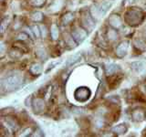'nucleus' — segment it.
I'll use <instances>...</instances> for the list:
<instances>
[{
	"mask_svg": "<svg viewBox=\"0 0 146 137\" xmlns=\"http://www.w3.org/2000/svg\"><path fill=\"white\" fill-rule=\"evenodd\" d=\"M23 82V76L19 72H13L1 80L2 91H11L19 87Z\"/></svg>",
	"mask_w": 146,
	"mask_h": 137,
	"instance_id": "nucleus-1",
	"label": "nucleus"
},
{
	"mask_svg": "<svg viewBox=\"0 0 146 137\" xmlns=\"http://www.w3.org/2000/svg\"><path fill=\"white\" fill-rule=\"evenodd\" d=\"M111 6H112V3L107 2V1L95 4L94 6H92L90 8V15L94 19L99 20L100 17H102L105 14L108 12V10Z\"/></svg>",
	"mask_w": 146,
	"mask_h": 137,
	"instance_id": "nucleus-2",
	"label": "nucleus"
},
{
	"mask_svg": "<svg viewBox=\"0 0 146 137\" xmlns=\"http://www.w3.org/2000/svg\"><path fill=\"white\" fill-rule=\"evenodd\" d=\"M143 19V14L139 9H130L125 14V21L130 26H137Z\"/></svg>",
	"mask_w": 146,
	"mask_h": 137,
	"instance_id": "nucleus-3",
	"label": "nucleus"
},
{
	"mask_svg": "<svg viewBox=\"0 0 146 137\" xmlns=\"http://www.w3.org/2000/svg\"><path fill=\"white\" fill-rule=\"evenodd\" d=\"M91 96V90L86 86H81L77 88L74 91V98L79 102H87Z\"/></svg>",
	"mask_w": 146,
	"mask_h": 137,
	"instance_id": "nucleus-4",
	"label": "nucleus"
},
{
	"mask_svg": "<svg viewBox=\"0 0 146 137\" xmlns=\"http://www.w3.org/2000/svg\"><path fill=\"white\" fill-rule=\"evenodd\" d=\"M71 36L73 37V39H75L76 42L79 44V43L83 42V41L85 40L87 36H88V33H87V31L84 27H75L74 29H72Z\"/></svg>",
	"mask_w": 146,
	"mask_h": 137,
	"instance_id": "nucleus-5",
	"label": "nucleus"
},
{
	"mask_svg": "<svg viewBox=\"0 0 146 137\" xmlns=\"http://www.w3.org/2000/svg\"><path fill=\"white\" fill-rule=\"evenodd\" d=\"M80 22H81V26L82 27H84L86 30L91 31L93 29V27H95V22L93 20V17H91L90 14H84V15L81 16L80 18Z\"/></svg>",
	"mask_w": 146,
	"mask_h": 137,
	"instance_id": "nucleus-6",
	"label": "nucleus"
},
{
	"mask_svg": "<svg viewBox=\"0 0 146 137\" xmlns=\"http://www.w3.org/2000/svg\"><path fill=\"white\" fill-rule=\"evenodd\" d=\"M32 107H33V111L35 113H41L45 111L46 104L43 99L41 98H35L32 102Z\"/></svg>",
	"mask_w": 146,
	"mask_h": 137,
	"instance_id": "nucleus-7",
	"label": "nucleus"
},
{
	"mask_svg": "<svg viewBox=\"0 0 146 137\" xmlns=\"http://www.w3.org/2000/svg\"><path fill=\"white\" fill-rule=\"evenodd\" d=\"M129 49V42L128 41H121L116 48V55L119 58H123L128 52Z\"/></svg>",
	"mask_w": 146,
	"mask_h": 137,
	"instance_id": "nucleus-8",
	"label": "nucleus"
},
{
	"mask_svg": "<svg viewBox=\"0 0 146 137\" xmlns=\"http://www.w3.org/2000/svg\"><path fill=\"white\" fill-rule=\"evenodd\" d=\"M121 70V67L115 63H107L105 65V72L107 75H112L117 71Z\"/></svg>",
	"mask_w": 146,
	"mask_h": 137,
	"instance_id": "nucleus-9",
	"label": "nucleus"
},
{
	"mask_svg": "<svg viewBox=\"0 0 146 137\" xmlns=\"http://www.w3.org/2000/svg\"><path fill=\"white\" fill-rule=\"evenodd\" d=\"M108 21H109V24L112 27H114V29H118V27H120L122 25L121 17L118 15H111L109 17Z\"/></svg>",
	"mask_w": 146,
	"mask_h": 137,
	"instance_id": "nucleus-10",
	"label": "nucleus"
},
{
	"mask_svg": "<svg viewBox=\"0 0 146 137\" xmlns=\"http://www.w3.org/2000/svg\"><path fill=\"white\" fill-rule=\"evenodd\" d=\"M131 68L137 73H141L145 70V63L143 61H134L131 63Z\"/></svg>",
	"mask_w": 146,
	"mask_h": 137,
	"instance_id": "nucleus-11",
	"label": "nucleus"
},
{
	"mask_svg": "<svg viewBox=\"0 0 146 137\" xmlns=\"http://www.w3.org/2000/svg\"><path fill=\"white\" fill-rule=\"evenodd\" d=\"M82 59V55L81 53H75L74 55H71V56L67 59L66 61V65L67 66H72L74 65L75 63L77 62H80Z\"/></svg>",
	"mask_w": 146,
	"mask_h": 137,
	"instance_id": "nucleus-12",
	"label": "nucleus"
},
{
	"mask_svg": "<svg viewBox=\"0 0 146 137\" xmlns=\"http://www.w3.org/2000/svg\"><path fill=\"white\" fill-rule=\"evenodd\" d=\"M64 5V1L63 0H55V1L50 5V6L48 7V12H57L58 10H60L61 7H63Z\"/></svg>",
	"mask_w": 146,
	"mask_h": 137,
	"instance_id": "nucleus-13",
	"label": "nucleus"
},
{
	"mask_svg": "<svg viewBox=\"0 0 146 137\" xmlns=\"http://www.w3.org/2000/svg\"><path fill=\"white\" fill-rule=\"evenodd\" d=\"M132 119H133L134 121H137V122H141L143 121L145 119V112L143 110H134L133 112H132Z\"/></svg>",
	"mask_w": 146,
	"mask_h": 137,
	"instance_id": "nucleus-14",
	"label": "nucleus"
},
{
	"mask_svg": "<svg viewBox=\"0 0 146 137\" xmlns=\"http://www.w3.org/2000/svg\"><path fill=\"white\" fill-rule=\"evenodd\" d=\"M128 131V125L126 123H121V124H118L116 126H114L112 128V132H115L116 134H124L125 132Z\"/></svg>",
	"mask_w": 146,
	"mask_h": 137,
	"instance_id": "nucleus-15",
	"label": "nucleus"
},
{
	"mask_svg": "<svg viewBox=\"0 0 146 137\" xmlns=\"http://www.w3.org/2000/svg\"><path fill=\"white\" fill-rule=\"evenodd\" d=\"M74 19V14L71 13V12H67L66 14H64L61 17V23L62 25H68L70 24V23Z\"/></svg>",
	"mask_w": 146,
	"mask_h": 137,
	"instance_id": "nucleus-16",
	"label": "nucleus"
},
{
	"mask_svg": "<svg viewBox=\"0 0 146 137\" xmlns=\"http://www.w3.org/2000/svg\"><path fill=\"white\" fill-rule=\"evenodd\" d=\"M42 71V66L39 63H34L32 64L30 67V72L33 75H38L39 73Z\"/></svg>",
	"mask_w": 146,
	"mask_h": 137,
	"instance_id": "nucleus-17",
	"label": "nucleus"
},
{
	"mask_svg": "<svg viewBox=\"0 0 146 137\" xmlns=\"http://www.w3.org/2000/svg\"><path fill=\"white\" fill-rule=\"evenodd\" d=\"M36 55L41 61H46L48 59V54L46 52V50L42 48H38L36 49Z\"/></svg>",
	"mask_w": 146,
	"mask_h": 137,
	"instance_id": "nucleus-18",
	"label": "nucleus"
},
{
	"mask_svg": "<svg viewBox=\"0 0 146 137\" xmlns=\"http://www.w3.org/2000/svg\"><path fill=\"white\" fill-rule=\"evenodd\" d=\"M50 34H51V38L53 40H57L58 39L59 30H58V27L56 24H53L51 26V29H50Z\"/></svg>",
	"mask_w": 146,
	"mask_h": 137,
	"instance_id": "nucleus-19",
	"label": "nucleus"
},
{
	"mask_svg": "<svg viewBox=\"0 0 146 137\" xmlns=\"http://www.w3.org/2000/svg\"><path fill=\"white\" fill-rule=\"evenodd\" d=\"M133 44L139 50H144L146 49V43L141 39H135L133 41Z\"/></svg>",
	"mask_w": 146,
	"mask_h": 137,
	"instance_id": "nucleus-20",
	"label": "nucleus"
},
{
	"mask_svg": "<svg viewBox=\"0 0 146 137\" xmlns=\"http://www.w3.org/2000/svg\"><path fill=\"white\" fill-rule=\"evenodd\" d=\"M7 124L8 125V127L10 128L12 130H17L18 128V124L17 123V122L14 120V119H11V118H7Z\"/></svg>",
	"mask_w": 146,
	"mask_h": 137,
	"instance_id": "nucleus-21",
	"label": "nucleus"
},
{
	"mask_svg": "<svg viewBox=\"0 0 146 137\" xmlns=\"http://www.w3.org/2000/svg\"><path fill=\"white\" fill-rule=\"evenodd\" d=\"M32 19H33L35 22H41L43 20V14L38 11V12H34L33 14H32Z\"/></svg>",
	"mask_w": 146,
	"mask_h": 137,
	"instance_id": "nucleus-22",
	"label": "nucleus"
},
{
	"mask_svg": "<svg viewBox=\"0 0 146 137\" xmlns=\"http://www.w3.org/2000/svg\"><path fill=\"white\" fill-rule=\"evenodd\" d=\"M65 42H66V44H67L68 46H70V48L75 47L76 45H73V44L77 43L76 41H75V39H73V37H72V36H70L68 34H67L66 37H65Z\"/></svg>",
	"mask_w": 146,
	"mask_h": 137,
	"instance_id": "nucleus-23",
	"label": "nucleus"
},
{
	"mask_svg": "<svg viewBox=\"0 0 146 137\" xmlns=\"http://www.w3.org/2000/svg\"><path fill=\"white\" fill-rule=\"evenodd\" d=\"M107 37L110 40H115L118 38L117 31L115 29H109L107 32Z\"/></svg>",
	"mask_w": 146,
	"mask_h": 137,
	"instance_id": "nucleus-24",
	"label": "nucleus"
},
{
	"mask_svg": "<svg viewBox=\"0 0 146 137\" xmlns=\"http://www.w3.org/2000/svg\"><path fill=\"white\" fill-rule=\"evenodd\" d=\"M46 1L47 0H30V4L36 7H40L44 6L46 4Z\"/></svg>",
	"mask_w": 146,
	"mask_h": 137,
	"instance_id": "nucleus-25",
	"label": "nucleus"
},
{
	"mask_svg": "<svg viewBox=\"0 0 146 137\" xmlns=\"http://www.w3.org/2000/svg\"><path fill=\"white\" fill-rule=\"evenodd\" d=\"M32 32H33V35L36 37V38H39L41 36V30H40V27L38 26H33L32 27Z\"/></svg>",
	"mask_w": 146,
	"mask_h": 137,
	"instance_id": "nucleus-26",
	"label": "nucleus"
},
{
	"mask_svg": "<svg viewBox=\"0 0 146 137\" xmlns=\"http://www.w3.org/2000/svg\"><path fill=\"white\" fill-rule=\"evenodd\" d=\"M8 17H4L3 19H2V22H1V33L4 34L5 33V31H6L7 29V24H8Z\"/></svg>",
	"mask_w": 146,
	"mask_h": 137,
	"instance_id": "nucleus-27",
	"label": "nucleus"
},
{
	"mask_svg": "<svg viewBox=\"0 0 146 137\" xmlns=\"http://www.w3.org/2000/svg\"><path fill=\"white\" fill-rule=\"evenodd\" d=\"M62 62V61L60 59V61H53V62H51L48 65V68H47V70H46V73H48V71H50L51 70H53V68L56 67V66H58V65H59Z\"/></svg>",
	"mask_w": 146,
	"mask_h": 137,
	"instance_id": "nucleus-28",
	"label": "nucleus"
},
{
	"mask_svg": "<svg viewBox=\"0 0 146 137\" xmlns=\"http://www.w3.org/2000/svg\"><path fill=\"white\" fill-rule=\"evenodd\" d=\"M95 124H96V126H97L98 128H102L104 125L103 119L102 118H98L97 120H96V122H95Z\"/></svg>",
	"mask_w": 146,
	"mask_h": 137,
	"instance_id": "nucleus-29",
	"label": "nucleus"
},
{
	"mask_svg": "<svg viewBox=\"0 0 146 137\" xmlns=\"http://www.w3.org/2000/svg\"><path fill=\"white\" fill-rule=\"evenodd\" d=\"M27 38H29V36H27L25 32H23V33H20V34H18L17 36V39H19V40H25Z\"/></svg>",
	"mask_w": 146,
	"mask_h": 137,
	"instance_id": "nucleus-30",
	"label": "nucleus"
},
{
	"mask_svg": "<svg viewBox=\"0 0 146 137\" xmlns=\"http://www.w3.org/2000/svg\"><path fill=\"white\" fill-rule=\"evenodd\" d=\"M40 29H41V36H43L44 38H46L47 37V27H46L45 26H41L40 27Z\"/></svg>",
	"mask_w": 146,
	"mask_h": 137,
	"instance_id": "nucleus-31",
	"label": "nucleus"
},
{
	"mask_svg": "<svg viewBox=\"0 0 146 137\" xmlns=\"http://www.w3.org/2000/svg\"><path fill=\"white\" fill-rule=\"evenodd\" d=\"M29 132H31V128H27V129L22 132L21 135L22 136H27V135H30Z\"/></svg>",
	"mask_w": 146,
	"mask_h": 137,
	"instance_id": "nucleus-32",
	"label": "nucleus"
},
{
	"mask_svg": "<svg viewBox=\"0 0 146 137\" xmlns=\"http://www.w3.org/2000/svg\"><path fill=\"white\" fill-rule=\"evenodd\" d=\"M0 47H1V56L3 57L4 54H5V44L2 42L1 45H0Z\"/></svg>",
	"mask_w": 146,
	"mask_h": 137,
	"instance_id": "nucleus-33",
	"label": "nucleus"
},
{
	"mask_svg": "<svg viewBox=\"0 0 146 137\" xmlns=\"http://www.w3.org/2000/svg\"><path fill=\"white\" fill-rule=\"evenodd\" d=\"M143 37L146 39V24H145V26L143 27Z\"/></svg>",
	"mask_w": 146,
	"mask_h": 137,
	"instance_id": "nucleus-34",
	"label": "nucleus"
}]
</instances>
